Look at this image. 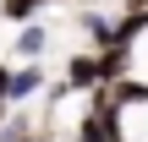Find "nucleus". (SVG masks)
<instances>
[{
    "mask_svg": "<svg viewBox=\"0 0 148 142\" xmlns=\"http://www.w3.org/2000/svg\"><path fill=\"white\" fill-rule=\"evenodd\" d=\"M5 88H11V60H0V99H5Z\"/></svg>",
    "mask_w": 148,
    "mask_h": 142,
    "instance_id": "5",
    "label": "nucleus"
},
{
    "mask_svg": "<svg viewBox=\"0 0 148 142\" xmlns=\"http://www.w3.org/2000/svg\"><path fill=\"white\" fill-rule=\"evenodd\" d=\"M44 49H49V27H44V22H27V27L11 33V60H16V66H22V60H38Z\"/></svg>",
    "mask_w": 148,
    "mask_h": 142,
    "instance_id": "3",
    "label": "nucleus"
},
{
    "mask_svg": "<svg viewBox=\"0 0 148 142\" xmlns=\"http://www.w3.org/2000/svg\"><path fill=\"white\" fill-rule=\"evenodd\" d=\"M5 120H11V104H5V99H0V126H5Z\"/></svg>",
    "mask_w": 148,
    "mask_h": 142,
    "instance_id": "6",
    "label": "nucleus"
},
{
    "mask_svg": "<svg viewBox=\"0 0 148 142\" xmlns=\"http://www.w3.org/2000/svg\"><path fill=\"white\" fill-rule=\"evenodd\" d=\"M55 0H0V22H11V27H27V22H38V11H49Z\"/></svg>",
    "mask_w": 148,
    "mask_h": 142,
    "instance_id": "4",
    "label": "nucleus"
},
{
    "mask_svg": "<svg viewBox=\"0 0 148 142\" xmlns=\"http://www.w3.org/2000/svg\"><path fill=\"white\" fill-rule=\"evenodd\" d=\"M71 93H93V88H104L99 82V49H77V55H66V77H60Z\"/></svg>",
    "mask_w": 148,
    "mask_h": 142,
    "instance_id": "2",
    "label": "nucleus"
},
{
    "mask_svg": "<svg viewBox=\"0 0 148 142\" xmlns=\"http://www.w3.org/2000/svg\"><path fill=\"white\" fill-rule=\"evenodd\" d=\"M49 93V77H44V66L38 60H22V66H11V88H5V104L11 109H27L33 99H44Z\"/></svg>",
    "mask_w": 148,
    "mask_h": 142,
    "instance_id": "1",
    "label": "nucleus"
}]
</instances>
